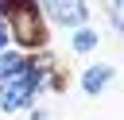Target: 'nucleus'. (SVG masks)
<instances>
[{
    "label": "nucleus",
    "mask_w": 124,
    "mask_h": 120,
    "mask_svg": "<svg viewBox=\"0 0 124 120\" xmlns=\"http://www.w3.org/2000/svg\"><path fill=\"white\" fill-rule=\"evenodd\" d=\"M112 81H116V66L112 62H93V66L81 70V93L85 97H101Z\"/></svg>",
    "instance_id": "nucleus-3"
},
{
    "label": "nucleus",
    "mask_w": 124,
    "mask_h": 120,
    "mask_svg": "<svg viewBox=\"0 0 124 120\" xmlns=\"http://www.w3.org/2000/svg\"><path fill=\"white\" fill-rule=\"evenodd\" d=\"M27 120H54V116H50L46 108H39V105H35V108H27Z\"/></svg>",
    "instance_id": "nucleus-7"
},
{
    "label": "nucleus",
    "mask_w": 124,
    "mask_h": 120,
    "mask_svg": "<svg viewBox=\"0 0 124 120\" xmlns=\"http://www.w3.org/2000/svg\"><path fill=\"white\" fill-rule=\"evenodd\" d=\"M105 8H108V23H112V31H120V27H124V15H120V0H105Z\"/></svg>",
    "instance_id": "nucleus-6"
},
{
    "label": "nucleus",
    "mask_w": 124,
    "mask_h": 120,
    "mask_svg": "<svg viewBox=\"0 0 124 120\" xmlns=\"http://www.w3.org/2000/svg\"><path fill=\"white\" fill-rule=\"evenodd\" d=\"M35 101H39V93L31 89V81H27V77H12V81H0V112H4V116L35 108Z\"/></svg>",
    "instance_id": "nucleus-2"
},
{
    "label": "nucleus",
    "mask_w": 124,
    "mask_h": 120,
    "mask_svg": "<svg viewBox=\"0 0 124 120\" xmlns=\"http://www.w3.org/2000/svg\"><path fill=\"white\" fill-rule=\"evenodd\" d=\"M27 62H31V54H23V50H16V46L0 50V81L23 77V74H27Z\"/></svg>",
    "instance_id": "nucleus-4"
},
{
    "label": "nucleus",
    "mask_w": 124,
    "mask_h": 120,
    "mask_svg": "<svg viewBox=\"0 0 124 120\" xmlns=\"http://www.w3.org/2000/svg\"><path fill=\"white\" fill-rule=\"evenodd\" d=\"M97 46H101V31L97 27H78V31H70V50L78 54V58H85V54H97Z\"/></svg>",
    "instance_id": "nucleus-5"
},
{
    "label": "nucleus",
    "mask_w": 124,
    "mask_h": 120,
    "mask_svg": "<svg viewBox=\"0 0 124 120\" xmlns=\"http://www.w3.org/2000/svg\"><path fill=\"white\" fill-rule=\"evenodd\" d=\"M46 27H66V31H78L89 23V0H35Z\"/></svg>",
    "instance_id": "nucleus-1"
},
{
    "label": "nucleus",
    "mask_w": 124,
    "mask_h": 120,
    "mask_svg": "<svg viewBox=\"0 0 124 120\" xmlns=\"http://www.w3.org/2000/svg\"><path fill=\"white\" fill-rule=\"evenodd\" d=\"M12 46V39H8V27H4V19H0V50H8Z\"/></svg>",
    "instance_id": "nucleus-8"
}]
</instances>
